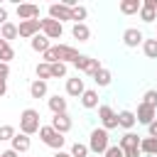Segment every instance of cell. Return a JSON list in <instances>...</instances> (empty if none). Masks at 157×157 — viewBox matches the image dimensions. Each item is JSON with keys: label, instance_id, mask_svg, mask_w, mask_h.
<instances>
[{"label": "cell", "instance_id": "obj_17", "mask_svg": "<svg viewBox=\"0 0 157 157\" xmlns=\"http://www.w3.org/2000/svg\"><path fill=\"white\" fill-rule=\"evenodd\" d=\"M81 105H83L86 110L98 108V91H96V88H86L83 96H81Z\"/></svg>", "mask_w": 157, "mask_h": 157}, {"label": "cell", "instance_id": "obj_28", "mask_svg": "<svg viewBox=\"0 0 157 157\" xmlns=\"http://www.w3.org/2000/svg\"><path fill=\"white\" fill-rule=\"evenodd\" d=\"M142 52L147 59H157V39H145L142 42Z\"/></svg>", "mask_w": 157, "mask_h": 157}, {"label": "cell", "instance_id": "obj_24", "mask_svg": "<svg viewBox=\"0 0 157 157\" xmlns=\"http://www.w3.org/2000/svg\"><path fill=\"white\" fill-rule=\"evenodd\" d=\"M71 34H74V39H78V42H88L91 29H88V25L78 22V25H74V27H71Z\"/></svg>", "mask_w": 157, "mask_h": 157}, {"label": "cell", "instance_id": "obj_16", "mask_svg": "<svg viewBox=\"0 0 157 157\" xmlns=\"http://www.w3.org/2000/svg\"><path fill=\"white\" fill-rule=\"evenodd\" d=\"M29 47H32L37 54H44V52H49V49H52V39H47L44 34H37V37H32V39H29Z\"/></svg>", "mask_w": 157, "mask_h": 157}, {"label": "cell", "instance_id": "obj_30", "mask_svg": "<svg viewBox=\"0 0 157 157\" xmlns=\"http://www.w3.org/2000/svg\"><path fill=\"white\" fill-rule=\"evenodd\" d=\"M86 15H88V10H86L83 5H74V7H71V20H74V25H78L81 20H86Z\"/></svg>", "mask_w": 157, "mask_h": 157}, {"label": "cell", "instance_id": "obj_12", "mask_svg": "<svg viewBox=\"0 0 157 157\" xmlns=\"http://www.w3.org/2000/svg\"><path fill=\"white\" fill-rule=\"evenodd\" d=\"M17 17H20V22H25V20H39V5H32V2L17 5Z\"/></svg>", "mask_w": 157, "mask_h": 157}, {"label": "cell", "instance_id": "obj_10", "mask_svg": "<svg viewBox=\"0 0 157 157\" xmlns=\"http://www.w3.org/2000/svg\"><path fill=\"white\" fill-rule=\"evenodd\" d=\"M142 42H145L142 29H137V27H128V29L123 32V44H125V47L135 49V47H137V44H142Z\"/></svg>", "mask_w": 157, "mask_h": 157}, {"label": "cell", "instance_id": "obj_38", "mask_svg": "<svg viewBox=\"0 0 157 157\" xmlns=\"http://www.w3.org/2000/svg\"><path fill=\"white\" fill-rule=\"evenodd\" d=\"M7 76H10V64L0 61V81H7Z\"/></svg>", "mask_w": 157, "mask_h": 157}, {"label": "cell", "instance_id": "obj_41", "mask_svg": "<svg viewBox=\"0 0 157 157\" xmlns=\"http://www.w3.org/2000/svg\"><path fill=\"white\" fill-rule=\"evenodd\" d=\"M142 7H150V10H157V0H142Z\"/></svg>", "mask_w": 157, "mask_h": 157}, {"label": "cell", "instance_id": "obj_14", "mask_svg": "<svg viewBox=\"0 0 157 157\" xmlns=\"http://www.w3.org/2000/svg\"><path fill=\"white\" fill-rule=\"evenodd\" d=\"M83 91H86V86H83V78H78V76H74V78H66V93H69V96H74V98H81V96H83Z\"/></svg>", "mask_w": 157, "mask_h": 157}, {"label": "cell", "instance_id": "obj_1", "mask_svg": "<svg viewBox=\"0 0 157 157\" xmlns=\"http://www.w3.org/2000/svg\"><path fill=\"white\" fill-rule=\"evenodd\" d=\"M108 147H110V137H108V130H103V128H93V130H91V137H88V150H91L93 155L103 157Z\"/></svg>", "mask_w": 157, "mask_h": 157}, {"label": "cell", "instance_id": "obj_20", "mask_svg": "<svg viewBox=\"0 0 157 157\" xmlns=\"http://www.w3.org/2000/svg\"><path fill=\"white\" fill-rule=\"evenodd\" d=\"M29 145H32V142H29V135L17 132V135L12 137V147H10V150H15V152L20 155V152H27V150H29Z\"/></svg>", "mask_w": 157, "mask_h": 157}, {"label": "cell", "instance_id": "obj_40", "mask_svg": "<svg viewBox=\"0 0 157 157\" xmlns=\"http://www.w3.org/2000/svg\"><path fill=\"white\" fill-rule=\"evenodd\" d=\"M5 22H10V20H7V7H2V5H0V27H2Z\"/></svg>", "mask_w": 157, "mask_h": 157}, {"label": "cell", "instance_id": "obj_32", "mask_svg": "<svg viewBox=\"0 0 157 157\" xmlns=\"http://www.w3.org/2000/svg\"><path fill=\"white\" fill-rule=\"evenodd\" d=\"M15 135H17V132H15L12 125H0V140H2V142H12Z\"/></svg>", "mask_w": 157, "mask_h": 157}, {"label": "cell", "instance_id": "obj_35", "mask_svg": "<svg viewBox=\"0 0 157 157\" xmlns=\"http://www.w3.org/2000/svg\"><path fill=\"white\" fill-rule=\"evenodd\" d=\"M140 20H142V22H155V20H157V10L142 7V10H140Z\"/></svg>", "mask_w": 157, "mask_h": 157}, {"label": "cell", "instance_id": "obj_39", "mask_svg": "<svg viewBox=\"0 0 157 157\" xmlns=\"http://www.w3.org/2000/svg\"><path fill=\"white\" fill-rule=\"evenodd\" d=\"M147 135H150V137H157V118L147 125Z\"/></svg>", "mask_w": 157, "mask_h": 157}, {"label": "cell", "instance_id": "obj_23", "mask_svg": "<svg viewBox=\"0 0 157 157\" xmlns=\"http://www.w3.org/2000/svg\"><path fill=\"white\" fill-rule=\"evenodd\" d=\"M93 81H96V86H98V88H105V86H110V81H113V74H110L105 66H101V69L96 71Z\"/></svg>", "mask_w": 157, "mask_h": 157}, {"label": "cell", "instance_id": "obj_2", "mask_svg": "<svg viewBox=\"0 0 157 157\" xmlns=\"http://www.w3.org/2000/svg\"><path fill=\"white\" fill-rule=\"evenodd\" d=\"M39 110H34V108H25L22 113H20V132H25V135H34V132H39Z\"/></svg>", "mask_w": 157, "mask_h": 157}, {"label": "cell", "instance_id": "obj_15", "mask_svg": "<svg viewBox=\"0 0 157 157\" xmlns=\"http://www.w3.org/2000/svg\"><path fill=\"white\" fill-rule=\"evenodd\" d=\"M52 128H54L56 132L66 135V132L71 130V118H69L66 113H61V115H54V118H52Z\"/></svg>", "mask_w": 157, "mask_h": 157}, {"label": "cell", "instance_id": "obj_34", "mask_svg": "<svg viewBox=\"0 0 157 157\" xmlns=\"http://www.w3.org/2000/svg\"><path fill=\"white\" fill-rule=\"evenodd\" d=\"M52 66V78H64L66 76V64L56 61V64H49Z\"/></svg>", "mask_w": 157, "mask_h": 157}, {"label": "cell", "instance_id": "obj_26", "mask_svg": "<svg viewBox=\"0 0 157 157\" xmlns=\"http://www.w3.org/2000/svg\"><path fill=\"white\" fill-rule=\"evenodd\" d=\"M15 59V49L10 47V42H5L2 37H0V61H5V64H10Z\"/></svg>", "mask_w": 157, "mask_h": 157}, {"label": "cell", "instance_id": "obj_8", "mask_svg": "<svg viewBox=\"0 0 157 157\" xmlns=\"http://www.w3.org/2000/svg\"><path fill=\"white\" fill-rule=\"evenodd\" d=\"M54 52H56V59H59L61 64H69V61L74 64V61L81 56V54H78V49H74L71 44H56V47H54Z\"/></svg>", "mask_w": 157, "mask_h": 157}, {"label": "cell", "instance_id": "obj_9", "mask_svg": "<svg viewBox=\"0 0 157 157\" xmlns=\"http://www.w3.org/2000/svg\"><path fill=\"white\" fill-rule=\"evenodd\" d=\"M39 29H42L39 20H25V22H20V25H17V32H20V37H22V39H32V37H37V34H39Z\"/></svg>", "mask_w": 157, "mask_h": 157}, {"label": "cell", "instance_id": "obj_36", "mask_svg": "<svg viewBox=\"0 0 157 157\" xmlns=\"http://www.w3.org/2000/svg\"><path fill=\"white\" fill-rule=\"evenodd\" d=\"M103 157H125V152L120 150V145H110L108 150H105V155Z\"/></svg>", "mask_w": 157, "mask_h": 157}, {"label": "cell", "instance_id": "obj_6", "mask_svg": "<svg viewBox=\"0 0 157 157\" xmlns=\"http://www.w3.org/2000/svg\"><path fill=\"white\" fill-rule=\"evenodd\" d=\"M39 25H42V34H44L47 39H59V37L64 34V25L56 22V20H52V17L39 20Z\"/></svg>", "mask_w": 157, "mask_h": 157}, {"label": "cell", "instance_id": "obj_11", "mask_svg": "<svg viewBox=\"0 0 157 157\" xmlns=\"http://www.w3.org/2000/svg\"><path fill=\"white\" fill-rule=\"evenodd\" d=\"M49 17L56 20V22H66V20H71V7H66L64 2H52L49 5Z\"/></svg>", "mask_w": 157, "mask_h": 157}, {"label": "cell", "instance_id": "obj_25", "mask_svg": "<svg viewBox=\"0 0 157 157\" xmlns=\"http://www.w3.org/2000/svg\"><path fill=\"white\" fill-rule=\"evenodd\" d=\"M29 96H32V98H44V96H47V81L34 78V81L29 83Z\"/></svg>", "mask_w": 157, "mask_h": 157}, {"label": "cell", "instance_id": "obj_5", "mask_svg": "<svg viewBox=\"0 0 157 157\" xmlns=\"http://www.w3.org/2000/svg\"><path fill=\"white\" fill-rule=\"evenodd\" d=\"M74 66H76V71H81V74H88L91 78L96 76V71L101 69V61L98 59H93V56H86V54H81L76 61H74Z\"/></svg>", "mask_w": 157, "mask_h": 157}, {"label": "cell", "instance_id": "obj_43", "mask_svg": "<svg viewBox=\"0 0 157 157\" xmlns=\"http://www.w3.org/2000/svg\"><path fill=\"white\" fill-rule=\"evenodd\" d=\"M0 157H17V152L15 150H5V152H0Z\"/></svg>", "mask_w": 157, "mask_h": 157}, {"label": "cell", "instance_id": "obj_19", "mask_svg": "<svg viewBox=\"0 0 157 157\" xmlns=\"http://www.w3.org/2000/svg\"><path fill=\"white\" fill-rule=\"evenodd\" d=\"M47 105H49V110H52L54 115H61V113H66V98H61L59 93H56V96H49Z\"/></svg>", "mask_w": 157, "mask_h": 157}, {"label": "cell", "instance_id": "obj_21", "mask_svg": "<svg viewBox=\"0 0 157 157\" xmlns=\"http://www.w3.org/2000/svg\"><path fill=\"white\" fill-rule=\"evenodd\" d=\"M118 7H120L123 15H140V10H142V0H123Z\"/></svg>", "mask_w": 157, "mask_h": 157}, {"label": "cell", "instance_id": "obj_45", "mask_svg": "<svg viewBox=\"0 0 157 157\" xmlns=\"http://www.w3.org/2000/svg\"><path fill=\"white\" fill-rule=\"evenodd\" d=\"M155 39H157V34H155Z\"/></svg>", "mask_w": 157, "mask_h": 157}, {"label": "cell", "instance_id": "obj_33", "mask_svg": "<svg viewBox=\"0 0 157 157\" xmlns=\"http://www.w3.org/2000/svg\"><path fill=\"white\" fill-rule=\"evenodd\" d=\"M142 103H145V105H150V108H157V88H150V91H145V96H142Z\"/></svg>", "mask_w": 157, "mask_h": 157}, {"label": "cell", "instance_id": "obj_42", "mask_svg": "<svg viewBox=\"0 0 157 157\" xmlns=\"http://www.w3.org/2000/svg\"><path fill=\"white\" fill-rule=\"evenodd\" d=\"M7 93V81H0V98Z\"/></svg>", "mask_w": 157, "mask_h": 157}, {"label": "cell", "instance_id": "obj_18", "mask_svg": "<svg viewBox=\"0 0 157 157\" xmlns=\"http://www.w3.org/2000/svg\"><path fill=\"white\" fill-rule=\"evenodd\" d=\"M135 123H137V118H135V113L132 110H120L118 113V128H125L128 132L135 128Z\"/></svg>", "mask_w": 157, "mask_h": 157}, {"label": "cell", "instance_id": "obj_37", "mask_svg": "<svg viewBox=\"0 0 157 157\" xmlns=\"http://www.w3.org/2000/svg\"><path fill=\"white\" fill-rule=\"evenodd\" d=\"M42 61H44V64H56V61H59V59H56V52H54V47H52L49 52H44V54H42Z\"/></svg>", "mask_w": 157, "mask_h": 157}, {"label": "cell", "instance_id": "obj_22", "mask_svg": "<svg viewBox=\"0 0 157 157\" xmlns=\"http://www.w3.org/2000/svg\"><path fill=\"white\" fill-rule=\"evenodd\" d=\"M140 152L142 155H150V157H157V137H142L140 140Z\"/></svg>", "mask_w": 157, "mask_h": 157}, {"label": "cell", "instance_id": "obj_29", "mask_svg": "<svg viewBox=\"0 0 157 157\" xmlns=\"http://www.w3.org/2000/svg\"><path fill=\"white\" fill-rule=\"evenodd\" d=\"M34 74H37V78H39V81H47V78H52V66H49V64H44V61H39V64H37V69H34Z\"/></svg>", "mask_w": 157, "mask_h": 157}, {"label": "cell", "instance_id": "obj_27", "mask_svg": "<svg viewBox=\"0 0 157 157\" xmlns=\"http://www.w3.org/2000/svg\"><path fill=\"white\" fill-rule=\"evenodd\" d=\"M0 37H2L5 42H10V39L20 37V32H17V25H12V22H5V25L0 27Z\"/></svg>", "mask_w": 157, "mask_h": 157}, {"label": "cell", "instance_id": "obj_4", "mask_svg": "<svg viewBox=\"0 0 157 157\" xmlns=\"http://www.w3.org/2000/svg\"><path fill=\"white\" fill-rule=\"evenodd\" d=\"M140 140H142V137L130 130V132H125V135L120 137L118 145H120V150L125 152V157H140V155H142V152H140Z\"/></svg>", "mask_w": 157, "mask_h": 157}, {"label": "cell", "instance_id": "obj_44", "mask_svg": "<svg viewBox=\"0 0 157 157\" xmlns=\"http://www.w3.org/2000/svg\"><path fill=\"white\" fill-rule=\"evenodd\" d=\"M54 157H71V152H64V150H59V152H54Z\"/></svg>", "mask_w": 157, "mask_h": 157}, {"label": "cell", "instance_id": "obj_7", "mask_svg": "<svg viewBox=\"0 0 157 157\" xmlns=\"http://www.w3.org/2000/svg\"><path fill=\"white\" fill-rule=\"evenodd\" d=\"M98 118H101L103 130H115L118 128V113L110 105H98Z\"/></svg>", "mask_w": 157, "mask_h": 157}, {"label": "cell", "instance_id": "obj_3", "mask_svg": "<svg viewBox=\"0 0 157 157\" xmlns=\"http://www.w3.org/2000/svg\"><path fill=\"white\" fill-rule=\"evenodd\" d=\"M39 140H42L47 147L56 150V152H59V150L64 147V142H66V137H64L61 132H56L52 125H42V128H39Z\"/></svg>", "mask_w": 157, "mask_h": 157}, {"label": "cell", "instance_id": "obj_13", "mask_svg": "<svg viewBox=\"0 0 157 157\" xmlns=\"http://www.w3.org/2000/svg\"><path fill=\"white\" fill-rule=\"evenodd\" d=\"M155 115H157V108H150V105H145V103H140V105H137V113H135L137 123L150 125V123L155 120Z\"/></svg>", "mask_w": 157, "mask_h": 157}, {"label": "cell", "instance_id": "obj_31", "mask_svg": "<svg viewBox=\"0 0 157 157\" xmlns=\"http://www.w3.org/2000/svg\"><path fill=\"white\" fill-rule=\"evenodd\" d=\"M69 152H71V157H88L91 150H88V145H83V142H74Z\"/></svg>", "mask_w": 157, "mask_h": 157}]
</instances>
